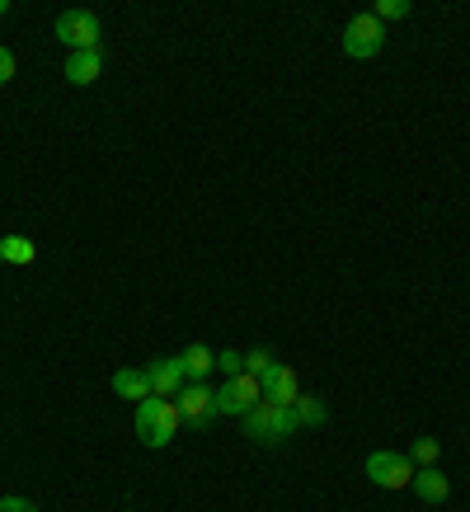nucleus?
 Returning a JSON list of instances; mask_svg holds the SVG:
<instances>
[{"mask_svg":"<svg viewBox=\"0 0 470 512\" xmlns=\"http://www.w3.org/2000/svg\"><path fill=\"white\" fill-rule=\"evenodd\" d=\"M372 15L381 19V24H386V19H409L414 15V5H409V0H376Z\"/></svg>","mask_w":470,"mask_h":512,"instance_id":"nucleus-17","label":"nucleus"},{"mask_svg":"<svg viewBox=\"0 0 470 512\" xmlns=\"http://www.w3.org/2000/svg\"><path fill=\"white\" fill-rule=\"evenodd\" d=\"M259 386H264V400L282 404V409H292L297 395H301V381H297V372H292L287 362H273V372L259 376Z\"/></svg>","mask_w":470,"mask_h":512,"instance_id":"nucleus-9","label":"nucleus"},{"mask_svg":"<svg viewBox=\"0 0 470 512\" xmlns=\"http://www.w3.org/2000/svg\"><path fill=\"white\" fill-rule=\"evenodd\" d=\"M409 489L419 494V503H447V494H452V484H447V475H442L438 466L414 470V484H409Z\"/></svg>","mask_w":470,"mask_h":512,"instance_id":"nucleus-11","label":"nucleus"},{"mask_svg":"<svg viewBox=\"0 0 470 512\" xmlns=\"http://www.w3.org/2000/svg\"><path fill=\"white\" fill-rule=\"evenodd\" d=\"M245 372H250V376L273 372V353H268V348H254V353H245Z\"/></svg>","mask_w":470,"mask_h":512,"instance_id":"nucleus-19","label":"nucleus"},{"mask_svg":"<svg viewBox=\"0 0 470 512\" xmlns=\"http://www.w3.org/2000/svg\"><path fill=\"white\" fill-rule=\"evenodd\" d=\"M386 47V24L367 10V15H353L344 29V52L353 57V62H372L376 52Z\"/></svg>","mask_w":470,"mask_h":512,"instance_id":"nucleus-3","label":"nucleus"},{"mask_svg":"<svg viewBox=\"0 0 470 512\" xmlns=\"http://www.w3.org/2000/svg\"><path fill=\"white\" fill-rule=\"evenodd\" d=\"M367 480L376 489H409L414 484V461H409L405 451H372L367 456Z\"/></svg>","mask_w":470,"mask_h":512,"instance_id":"nucleus-5","label":"nucleus"},{"mask_svg":"<svg viewBox=\"0 0 470 512\" xmlns=\"http://www.w3.org/2000/svg\"><path fill=\"white\" fill-rule=\"evenodd\" d=\"M113 395H123V400H151V376L146 367H127V372H113Z\"/></svg>","mask_w":470,"mask_h":512,"instance_id":"nucleus-12","label":"nucleus"},{"mask_svg":"<svg viewBox=\"0 0 470 512\" xmlns=\"http://www.w3.org/2000/svg\"><path fill=\"white\" fill-rule=\"evenodd\" d=\"M259 400H264V386H259V376H250V372L231 376V381L217 390V419H221V414H235V419H245V414H250Z\"/></svg>","mask_w":470,"mask_h":512,"instance_id":"nucleus-6","label":"nucleus"},{"mask_svg":"<svg viewBox=\"0 0 470 512\" xmlns=\"http://www.w3.org/2000/svg\"><path fill=\"white\" fill-rule=\"evenodd\" d=\"M33 259H38V245H33L29 235H5V240H0V264L29 268Z\"/></svg>","mask_w":470,"mask_h":512,"instance_id":"nucleus-13","label":"nucleus"},{"mask_svg":"<svg viewBox=\"0 0 470 512\" xmlns=\"http://www.w3.org/2000/svg\"><path fill=\"white\" fill-rule=\"evenodd\" d=\"M292 414H297L301 428H320V423L329 419V409H325V400H320V395H297Z\"/></svg>","mask_w":470,"mask_h":512,"instance_id":"nucleus-15","label":"nucleus"},{"mask_svg":"<svg viewBox=\"0 0 470 512\" xmlns=\"http://www.w3.org/2000/svg\"><path fill=\"white\" fill-rule=\"evenodd\" d=\"M179 423H184V414H179V404L174 400H141L137 404V437L146 442V447H170L174 433H179Z\"/></svg>","mask_w":470,"mask_h":512,"instance_id":"nucleus-1","label":"nucleus"},{"mask_svg":"<svg viewBox=\"0 0 470 512\" xmlns=\"http://www.w3.org/2000/svg\"><path fill=\"white\" fill-rule=\"evenodd\" d=\"M15 71H19L15 52H10V47H0V85H10V80H15Z\"/></svg>","mask_w":470,"mask_h":512,"instance_id":"nucleus-20","label":"nucleus"},{"mask_svg":"<svg viewBox=\"0 0 470 512\" xmlns=\"http://www.w3.org/2000/svg\"><path fill=\"white\" fill-rule=\"evenodd\" d=\"M301 423H297V414H292V409H282V404H273V400H259L250 409V414H245V433L254 437V442H287V437L297 433Z\"/></svg>","mask_w":470,"mask_h":512,"instance_id":"nucleus-2","label":"nucleus"},{"mask_svg":"<svg viewBox=\"0 0 470 512\" xmlns=\"http://www.w3.org/2000/svg\"><path fill=\"white\" fill-rule=\"evenodd\" d=\"M184 357V372H188V381H203L207 372H217V353L207 348V343H193L188 353H179Z\"/></svg>","mask_w":470,"mask_h":512,"instance_id":"nucleus-14","label":"nucleus"},{"mask_svg":"<svg viewBox=\"0 0 470 512\" xmlns=\"http://www.w3.org/2000/svg\"><path fill=\"white\" fill-rule=\"evenodd\" d=\"M438 437H414V447H409V461H414V470H428L438 466Z\"/></svg>","mask_w":470,"mask_h":512,"instance_id":"nucleus-16","label":"nucleus"},{"mask_svg":"<svg viewBox=\"0 0 470 512\" xmlns=\"http://www.w3.org/2000/svg\"><path fill=\"white\" fill-rule=\"evenodd\" d=\"M174 404H179V414H184L193 428H212V423H217V390H207L203 381H188V386L174 395Z\"/></svg>","mask_w":470,"mask_h":512,"instance_id":"nucleus-7","label":"nucleus"},{"mask_svg":"<svg viewBox=\"0 0 470 512\" xmlns=\"http://www.w3.org/2000/svg\"><path fill=\"white\" fill-rule=\"evenodd\" d=\"M52 33H57L71 52H90V47H99L104 24H99V15H94V10H62V15H57V24H52Z\"/></svg>","mask_w":470,"mask_h":512,"instance_id":"nucleus-4","label":"nucleus"},{"mask_svg":"<svg viewBox=\"0 0 470 512\" xmlns=\"http://www.w3.org/2000/svg\"><path fill=\"white\" fill-rule=\"evenodd\" d=\"M5 15H10V5H5V0H0V19H5Z\"/></svg>","mask_w":470,"mask_h":512,"instance_id":"nucleus-22","label":"nucleus"},{"mask_svg":"<svg viewBox=\"0 0 470 512\" xmlns=\"http://www.w3.org/2000/svg\"><path fill=\"white\" fill-rule=\"evenodd\" d=\"M99 76H104V52H99V47L66 57V80H71V85H94Z\"/></svg>","mask_w":470,"mask_h":512,"instance_id":"nucleus-10","label":"nucleus"},{"mask_svg":"<svg viewBox=\"0 0 470 512\" xmlns=\"http://www.w3.org/2000/svg\"><path fill=\"white\" fill-rule=\"evenodd\" d=\"M217 372H226V381H231V376H240V372H245V353H235V348L217 353Z\"/></svg>","mask_w":470,"mask_h":512,"instance_id":"nucleus-18","label":"nucleus"},{"mask_svg":"<svg viewBox=\"0 0 470 512\" xmlns=\"http://www.w3.org/2000/svg\"><path fill=\"white\" fill-rule=\"evenodd\" d=\"M0 512H38L29 498H0Z\"/></svg>","mask_w":470,"mask_h":512,"instance_id":"nucleus-21","label":"nucleus"},{"mask_svg":"<svg viewBox=\"0 0 470 512\" xmlns=\"http://www.w3.org/2000/svg\"><path fill=\"white\" fill-rule=\"evenodd\" d=\"M146 376H151V395H156V400H174V395L188 386L184 357H156V362L146 367Z\"/></svg>","mask_w":470,"mask_h":512,"instance_id":"nucleus-8","label":"nucleus"}]
</instances>
